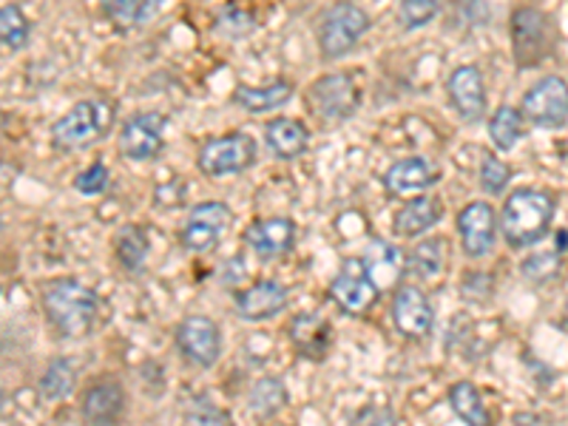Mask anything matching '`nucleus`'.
Returning a JSON list of instances; mask_svg holds the SVG:
<instances>
[{
    "instance_id": "obj_1",
    "label": "nucleus",
    "mask_w": 568,
    "mask_h": 426,
    "mask_svg": "<svg viewBox=\"0 0 568 426\" xmlns=\"http://www.w3.org/2000/svg\"><path fill=\"white\" fill-rule=\"evenodd\" d=\"M43 310L63 339H83L97 324L99 298L78 279H51L43 287Z\"/></svg>"
},
{
    "instance_id": "obj_2",
    "label": "nucleus",
    "mask_w": 568,
    "mask_h": 426,
    "mask_svg": "<svg viewBox=\"0 0 568 426\" xmlns=\"http://www.w3.org/2000/svg\"><path fill=\"white\" fill-rule=\"evenodd\" d=\"M554 220V197L537 188H518L506 197L500 230L509 248H529L548 234Z\"/></svg>"
},
{
    "instance_id": "obj_3",
    "label": "nucleus",
    "mask_w": 568,
    "mask_h": 426,
    "mask_svg": "<svg viewBox=\"0 0 568 426\" xmlns=\"http://www.w3.org/2000/svg\"><path fill=\"white\" fill-rule=\"evenodd\" d=\"M114 117H117V108L108 99H83L55 122L51 142L66 154L88 149L111 131Z\"/></svg>"
},
{
    "instance_id": "obj_4",
    "label": "nucleus",
    "mask_w": 568,
    "mask_h": 426,
    "mask_svg": "<svg viewBox=\"0 0 568 426\" xmlns=\"http://www.w3.org/2000/svg\"><path fill=\"white\" fill-rule=\"evenodd\" d=\"M369 28V17L362 7H355L350 0H341L327 9L319 21V46L321 55L335 60L353 51V46L364 37Z\"/></svg>"
},
{
    "instance_id": "obj_5",
    "label": "nucleus",
    "mask_w": 568,
    "mask_h": 426,
    "mask_svg": "<svg viewBox=\"0 0 568 426\" xmlns=\"http://www.w3.org/2000/svg\"><path fill=\"white\" fill-rule=\"evenodd\" d=\"M381 296V284L372 276V270L364 259H344L339 273L330 282V298L344 312L362 316L369 307L376 305Z\"/></svg>"
},
{
    "instance_id": "obj_6",
    "label": "nucleus",
    "mask_w": 568,
    "mask_h": 426,
    "mask_svg": "<svg viewBox=\"0 0 568 426\" xmlns=\"http://www.w3.org/2000/svg\"><path fill=\"white\" fill-rule=\"evenodd\" d=\"M256 140L245 131H236V134L216 137V140L205 142L202 151H199V170L205 177H234L248 170L256 163Z\"/></svg>"
},
{
    "instance_id": "obj_7",
    "label": "nucleus",
    "mask_w": 568,
    "mask_h": 426,
    "mask_svg": "<svg viewBox=\"0 0 568 426\" xmlns=\"http://www.w3.org/2000/svg\"><path fill=\"white\" fill-rule=\"evenodd\" d=\"M520 111L534 128H563L568 122V83L557 74L543 78L523 94Z\"/></svg>"
},
{
    "instance_id": "obj_8",
    "label": "nucleus",
    "mask_w": 568,
    "mask_h": 426,
    "mask_svg": "<svg viewBox=\"0 0 568 426\" xmlns=\"http://www.w3.org/2000/svg\"><path fill=\"white\" fill-rule=\"evenodd\" d=\"M179 353L197 367H213L222 355V333L208 316H185L174 333Z\"/></svg>"
},
{
    "instance_id": "obj_9",
    "label": "nucleus",
    "mask_w": 568,
    "mask_h": 426,
    "mask_svg": "<svg viewBox=\"0 0 568 426\" xmlns=\"http://www.w3.org/2000/svg\"><path fill=\"white\" fill-rule=\"evenodd\" d=\"M227 225H230V208L225 202H199L185 222L179 241L191 253H208L220 245Z\"/></svg>"
},
{
    "instance_id": "obj_10",
    "label": "nucleus",
    "mask_w": 568,
    "mask_h": 426,
    "mask_svg": "<svg viewBox=\"0 0 568 426\" xmlns=\"http://www.w3.org/2000/svg\"><path fill=\"white\" fill-rule=\"evenodd\" d=\"M165 126H168V120L163 114H134L131 120H126L120 131L122 156L134 159V163L154 159L165 145Z\"/></svg>"
},
{
    "instance_id": "obj_11",
    "label": "nucleus",
    "mask_w": 568,
    "mask_h": 426,
    "mask_svg": "<svg viewBox=\"0 0 568 426\" xmlns=\"http://www.w3.org/2000/svg\"><path fill=\"white\" fill-rule=\"evenodd\" d=\"M511 46L520 66H537L552 49L548 37V21L537 9H518L511 17Z\"/></svg>"
},
{
    "instance_id": "obj_12",
    "label": "nucleus",
    "mask_w": 568,
    "mask_h": 426,
    "mask_svg": "<svg viewBox=\"0 0 568 426\" xmlns=\"http://www.w3.org/2000/svg\"><path fill=\"white\" fill-rule=\"evenodd\" d=\"M392 321H395L398 333H404L406 339H424L435 324L433 301L421 287L404 284L392 298Z\"/></svg>"
},
{
    "instance_id": "obj_13",
    "label": "nucleus",
    "mask_w": 568,
    "mask_h": 426,
    "mask_svg": "<svg viewBox=\"0 0 568 426\" xmlns=\"http://www.w3.org/2000/svg\"><path fill=\"white\" fill-rule=\"evenodd\" d=\"M497 213L489 202H469L458 213V234H461L463 253L481 259L492 250L497 234Z\"/></svg>"
},
{
    "instance_id": "obj_14",
    "label": "nucleus",
    "mask_w": 568,
    "mask_h": 426,
    "mask_svg": "<svg viewBox=\"0 0 568 426\" xmlns=\"http://www.w3.org/2000/svg\"><path fill=\"white\" fill-rule=\"evenodd\" d=\"M310 103L324 120H344L358 106V92L347 74H327L312 83Z\"/></svg>"
},
{
    "instance_id": "obj_15",
    "label": "nucleus",
    "mask_w": 568,
    "mask_h": 426,
    "mask_svg": "<svg viewBox=\"0 0 568 426\" xmlns=\"http://www.w3.org/2000/svg\"><path fill=\"white\" fill-rule=\"evenodd\" d=\"M447 94L461 120L477 122L486 111V88H483V74L477 66L454 69L447 83Z\"/></svg>"
},
{
    "instance_id": "obj_16",
    "label": "nucleus",
    "mask_w": 568,
    "mask_h": 426,
    "mask_svg": "<svg viewBox=\"0 0 568 426\" xmlns=\"http://www.w3.org/2000/svg\"><path fill=\"white\" fill-rule=\"evenodd\" d=\"M287 307V291L273 279L250 284L236 296V312L248 321H268L276 319L279 312Z\"/></svg>"
},
{
    "instance_id": "obj_17",
    "label": "nucleus",
    "mask_w": 568,
    "mask_h": 426,
    "mask_svg": "<svg viewBox=\"0 0 568 426\" xmlns=\"http://www.w3.org/2000/svg\"><path fill=\"white\" fill-rule=\"evenodd\" d=\"M296 239V225L287 216H268V220H256L253 225L245 230V241L250 245L253 253L262 259H276V256L287 253Z\"/></svg>"
},
{
    "instance_id": "obj_18",
    "label": "nucleus",
    "mask_w": 568,
    "mask_h": 426,
    "mask_svg": "<svg viewBox=\"0 0 568 426\" xmlns=\"http://www.w3.org/2000/svg\"><path fill=\"white\" fill-rule=\"evenodd\" d=\"M126 410V392L117 381L92 383L83 395V418L88 424H111Z\"/></svg>"
},
{
    "instance_id": "obj_19",
    "label": "nucleus",
    "mask_w": 568,
    "mask_h": 426,
    "mask_svg": "<svg viewBox=\"0 0 568 426\" xmlns=\"http://www.w3.org/2000/svg\"><path fill=\"white\" fill-rule=\"evenodd\" d=\"M438 174H435L426 159L418 156H406V159H398L387 174H383V188L398 197H406V193H421L426 191L429 185H435Z\"/></svg>"
},
{
    "instance_id": "obj_20",
    "label": "nucleus",
    "mask_w": 568,
    "mask_h": 426,
    "mask_svg": "<svg viewBox=\"0 0 568 426\" xmlns=\"http://www.w3.org/2000/svg\"><path fill=\"white\" fill-rule=\"evenodd\" d=\"M443 216V205H440L435 197H415L412 202H406L401 211L395 213V222H392V230L395 236H404V239H415V236L426 234L429 227H435Z\"/></svg>"
},
{
    "instance_id": "obj_21",
    "label": "nucleus",
    "mask_w": 568,
    "mask_h": 426,
    "mask_svg": "<svg viewBox=\"0 0 568 426\" xmlns=\"http://www.w3.org/2000/svg\"><path fill=\"white\" fill-rule=\"evenodd\" d=\"M264 140H268L270 151H273L279 159H296V156L305 154L307 145H310L307 128L298 120H291V117L270 120L268 128H264Z\"/></svg>"
},
{
    "instance_id": "obj_22",
    "label": "nucleus",
    "mask_w": 568,
    "mask_h": 426,
    "mask_svg": "<svg viewBox=\"0 0 568 426\" xmlns=\"http://www.w3.org/2000/svg\"><path fill=\"white\" fill-rule=\"evenodd\" d=\"M291 339L305 358L319 362V358H324L330 341H333V327L319 316H298L291 324Z\"/></svg>"
},
{
    "instance_id": "obj_23",
    "label": "nucleus",
    "mask_w": 568,
    "mask_h": 426,
    "mask_svg": "<svg viewBox=\"0 0 568 426\" xmlns=\"http://www.w3.org/2000/svg\"><path fill=\"white\" fill-rule=\"evenodd\" d=\"M291 97H293L291 80H273V83L262 85V88H253V85H239V88L234 92L236 103H239V106L250 114L276 111V108H282Z\"/></svg>"
},
{
    "instance_id": "obj_24",
    "label": "nucleus",
    "mask_w": 568,
    "mask_h": 426,
    "mask_svg": "<svg viewBox=\"0 0 568 426\" xmlns=\"http://www.w3.org/2000/svg\"><path fill=\"white\" fill-rule=\"evenodd\" d=\"M449 406H452L454 415L461 421H466V424H489V410H486L481 392H477V387L472 381L452 383V390H449Z\"/></svg>"
},
{
    "instance_id": "obj_25",
    "label": "nucleus",
    "mask_w": 568,
    "mask_h": 426,
    "mask_svg": "<svg viewBox=\"0 0 568 426\" xmlns=\"http://www.w3.org/2000/svg\"><path fill=\"white\" fill-rule=\"evenodd\" d=\"M99 7L111 23L120 28H134L154 17L159 0H99Z\"/></svg>"
},
{
    "instance_id": "obj_26",
    "label": "nucleus",
    "mask_w": 568,
    "mask_h": 426,
    "mask_svg": "<svg viewBox=\"0 0 568 426\" xmlns=\"http://www.w3.org/2000/svg\"><path fill=\"white\" fill-rule=\"evenodd\" d=\"M523 111L514 106H500L489 120V137L500 151H511L523 140L525 128H523Z\"/></svg>"
},
{
    "instance_id": "obj_27",
    "label": "nucleus",
    "mask_w": 568,
    "mask_h": 426,
    "mask_svg": "<svg viewBox=\"0 0 568 426\" xmlns=\"http://www.w3.org/2000/svg\"><path fill=\"white\" fill-rule=\"evenodd\" d=\"M114 250H117L122 270L137 273L145 264V256H149V236L137 225L120 227V234L114 236Z\"/></svg>"
},
{
    "instance_id": "obj_28",
    "label": "nucleus",
    "mask_w": 568,
    "mask_h": 426,
    "mask_svg": "<svg viewBox=\"0 0 568 426\" xmlns=\"http://www.w3.org/2000/svg\"><path fill=\"white\" fill-rule=\"evenodd\" d=\"M78 383V372H74V364L69 358H57L46 367V372L40 376V395L46 401H63L71 395Z\"/></svg>"
},
{
    "instance_id": "obj_29",
    "label": "nucleus",
    "mask_w": 568,
    "mask_h": 426,
    "mask_svg": "<svg viewBox=\"0 0 568 426\" xmlns=\"http://www.w3.org/2000/svg\"><path fill=\"white\" fill-rule=\"evenodd\" d=\"M248 401L253 415L270 418V415H276L279 410L287 406V390H284V383L279 378H262V381L253 383Z\"/></svg>"
},
{
    "instance_id": "obj_30",
    "label": "nucleus",
    "mask_w": 568,
    "mask_h": 426,
    "mask_svg": "<svg viewBox=\"0 0 568 426\" xmlns=\"http://www.w3.org/2000/svg\"><path fill=\"white\" fill-rule=\"evenodd\" d=\"M0 37L9 51H21L28 43V21L17 7L7 3L0 9Z\"/></svg>"
},
{
    "instance_id": "obj_31",
    "label": "nucleus",
    "mask_w": 568,
    "mask_h": 426,
    "mask_svg": "<svg viewBox=\"0 0 568 426\" xmlns=\"http://www.w3.org/2000/svg\"><path fill=\"white\" fill-rule=\"evenodd\" d=\"M440 264H443V248H440V239L424 241L418 250H412L410 259H406V273L421 279H433L440 273Z\"/></svg>"
},
{
    "instance_id": "obj_32",
    "label": "nucleus",
    "mask_w": 568,
    "mask_h": 426,
    "mask_svg": "<svg viewBox=\"0 0 568 426\" xmlns=\"http://www.w3.org/2000/svg\"><path fill=\"white\" fill-rule=\"evenodd\" d=\"M511 179V168L495 154H486L481 163V185L486 193H504Z\"/></svg>"
},
{
    "instance_id": "obj_33",
    "label": "nucleus",
    "mask_w": 568,
    "mask_h": 426,
    "mask_svg": "<svg viewBox=\"0 0 568 426\" xmlns=\"http://www.w3.org/2000/svg\"><path fill=\"white\" fill-rule=\"evenodd\" d=\"M435 14H438V0H404L398 17H401L404 28H421L433 21Z\"/></svg>"
},
{
    "instance_id": "obj_34",
    "label": "nucleus",
    "mask_w": 568,
    "mask_h": 426,
    "mask_svg": "<svg viewBox=\"0 0 568 426\" xmlns=\"http://www.w3.org/2000/svg\"><path fill=\"white\" fill-rule=\"evenodd\" d=\"M74 188H78L83 197H99V193L108 188V168L103 163H92L78 179H74Z\"/></svg>"
},
{
    "instance_id": "obj_35",
    "label": "nucleus",
    "mask_w": 568,
    "mask_h": 426,
    "mask_svg": "<svg viewBox=\"0 0 568 426\" xmlns=\"http://www.w3.org/2000/svg\"><path fill=\"white\" fill-rule=\"evenodd\" d=\"M557 270H560V256L557 253H537L525 259L523 264V273L534 282H548L552 276H557Z\"/></svg>"
},
{
    "instance_id": "obj_36",
    "label": "nucleus",
    "mask_w": 568,
    "mask_h": 426,
    "mask_svg": "<svg viewBox=\"0 0 568 426\" xmlns=\"http://www.w3.org/2000/svg\"><path fill=\"white\" fill-rule=\"evenodd\" d=\"M563 321H566V327H568V301H566V310H563Z\"/></svg>"
}]
</instances>
